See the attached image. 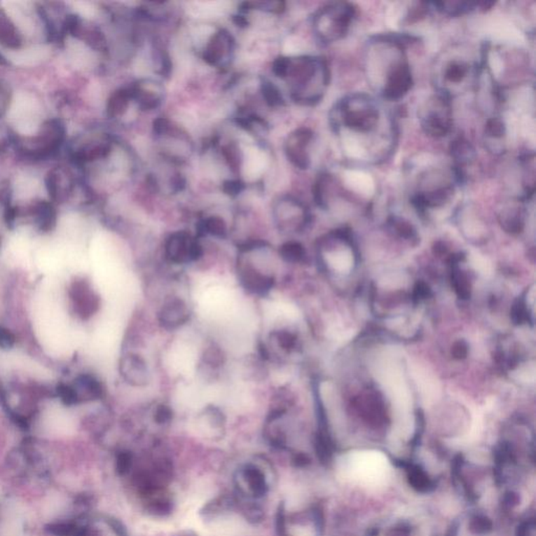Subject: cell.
I'll list each match as a JSON object with an SVG mask.
<instances>
[{
  "instance_id": "1",
  "label": "cell",
  "mask_w": 536,
  "mask_h": 536,
  "mask_svg": "<svg viewBox=\"0 0 536 536\" xmlns=\"http://www.w3.org/2000/svg\"><path fill=\"white\" fill-rule=\"evenodd\" d=\"M334 131L349 130L355 135L373 133L381 124V110L370 95L352 93L336 103L331 112Z\"/></svg>"
},
{
  "instance_id": "2",
  "label": "cell",
  "mask_w": 536,
  "mask_h": 536,
  "mask_svg": "<svg viewBox=\"0 0 536 536\" xmlns=\"http://www.w3.org/2000/svg\"><path fill=\"white\" fill-rule=\"evenodd\" d=\"M286 77L291 78L296 84L294 99L300 103L312 105L323 97L329 83V69L323 59L301 57L294 60L290 59Z\"/></svg>"
},
{
  "instance_id": "3",
  "label": "cell",
  "mask_w": 536,
  "mask_h": 536,
  "mask_svg": "<svg viewBox=\"0 0 536 536\" xmlns=\"http://www.w3.org/2000/svg\"><path fill=\"white\" fill-rule=\"evenodd\" d=\"M355 17V6L349 2L326 4L313 18L315 35L326 44L338 41L348 34Z\"/></svg>"
},
{
  "instance_id": "4",
  "label": "cell",
  "mask_w": 536,
  "mask_h": 536,
  "mask_svg": "<svg viewBox=\"0 0 536 536\" xmlns=\"http://www.w3.org/2000/svg\"><path fill=\"white\" fill-rule=\"evenodd\" d=\"M420 124L425 135L429 137H446L453 129L451 99L438 92L431 97L420 114Z\"/></svg>"
},
{
  "instance_id": "5",
  "label": "cell",
  "mask_w": 536,
  "mask_h": 536,
  "mask_svg": "<svg viewBox=\"0 0 536 536\" xmlns=\"http://www.w3.org/2000/svg\"><path fill=\"white\" fill-rule=\"evenodd\" d=\"M479 69L467 59L459 56L444 59L440 71L439 82L441 83L438 92L451 99V93L459 92L462 85L469 83L470 78H478Z\"/></svg>"
},
{
  "instance_id": "6",
  "label": "cell",
  "mask_w": 536,
  "mask_h": 536,
  "mask_svg": "<svg viewBox=\"0 0 536 536\" xmlns=\"http://www.w3.org/2000/svg\"><path fill=\"white\" fill-rule=\"evenodd\" d=\"M203 247L198 239L186 232L173 233L164 245L167 261L173 266H188L199 261L203 256Z\"/></svg>"
},
{
  "instance_id": "7",
  "label": "cell",
  "mask_w": 536,
  "mask_h": 536,
  "mask_svg": "<svg viewBox=\"0 0 536 536\" xmlns=\"http://www.w3.org/2000/svg\"><path fill=\"white\" fill-rule=\"evenodd\" d=\"M237 275L241 287L252 296H268L275 286V277L273 273L259 268L253 261L240 258L237 263Z\"/></svg>"
},
{
  "instance_id": "8",
  "label": "cell",
  "mask_w": 536,
  "mask_h": 536,
  "mask_svg": "<svg viewBox=\"0 0 536 536\" xmlns=\"http://www.w3.org/2000/svg\"><path fill=\"white\" fill-rule=\"evenodd\" d=\"M192 310L188 302L179 296H167L158 313V321L164 329L177 330L190 322Z\"/></svg>"
},
{
  "instance_id": "9",
  "label": "cell",
  "mask_w": 536,
  "mask_h": 536,
  "mask_svg": "<svg viewBox=\"0 0 536 536\" xmlns=\"http://www.w3.org/2000/svg\"><path fill=\"white\" fill-rule=\"evenodd\" d=\"M123 379L131 387H146L151 383V371L147 360L137 352H127L120 364Z\"/></svg>"
},
{
  "instance_id": "10",
  "label": "cell",
  "mask_w": 536,
  "mask_h": 536,
  "mask_svg": "<svg viewBox=\"0 0 536 536\" xmlns=\"http://www.w3.org/2000/svg\"><path fill=\"white\" fill-rule=\"evenodd\" d=\"M312 139V131L308 128L298 129L288 137L286 142V154H287L288 160L296 168L305 170L310 166L308 147Z\"/></svg>"
},
{
  "instance_id": "11",
  "label": "cell",
  "mask_w": 536,
  "mask_h": 536,
  "mask_svg": "<svg viewBox=\"0 0 536 536\" xmlns=\"http://www.w3.org/2000/svg\"><path fill=\"white\" fill-rule=\"evenodd\" d=\"M273 216H275V224L279 226V228L281 230H286L292 220L304 219L306 216V209L296 199L284 198L275 205Z\"/></svg>"
},
{
  "instance_id": "12",
  "label": "cell",
  "mask_w": 536,
  "mask_h": 536,
  "mask_svg": "<svg viewBox=\"0 0 536 536\" xmlns=\"http://www.w3.org/2000/svg\"><path fill=\"white\" fill-rule=\"evenodd\" d=\"M233 38L224 31L218 32L207 43L205 52V60L209 64H218L233 50Z\"/></svg>"
},
{
  "instance_id": "13",
  "label": "cell",
  "mask_w": 536,
  "mask_h": 536,
  "mask_svg": "<svg viewBox=\"0 0 536 536\" xmlns=\"http://www.w3.org/2000/svg\"><path fill=\"white\" fill-rule=\"evenodd\" d=\"M226 362V355L221 347L218 346L215 343H211L203 350L199 369L202 374L207 372V377H212L213 375L218 374L221 368H224Z\"/></svg>"
},
{
  "instance_id": "14",
  "label": "cell",
  "mask_w": 536,
  "mask_h": 536,
  "mask_svg": "<svg viewBox=\"0 0 536 536\" xmlns=\"http://www.w3.org/2000/svg\"><path fill=\"white\" fill-rule=\"evenodd\" d=\"M158 88V84L145 81L135 86L133 92H130L131 97L137 99L144 109H154L162 103V91Z\"/></svg>"
},
{
  "instance_id": "15",
  "label": "cell",
  "mask_w": 536,
  "mask_h": 536,
  "mask_svg": "<svg viewBox=\"0 0 536 536\" xmlns=\"http://www.w3.org/2000/svg\"><path fill=\"white\" fill-rule=\"evenodd\" d=\"M73 389L78 402L81 400L99 399L104 393L102 383L91 375L79 377L76 381V385H73Z\"/></svg>"
},
{
  "instance_id": "16",
  "label": "cell",
  "mask_w": 536,
  "mask_h": 536,
  "mask_svg": "<svg viewBox=\"0 0 536 536\" xmlns=\"http://www.w3.org/2000/svg\"><path fill=\"white\" fill-rule=\"evenodd\" d=\"M433 4L439 12L448 16H459V15L466 14V13L472 12L476 8L482 10H488L493 6V2H474V1H439L434 2Z\"/></svg>"
},
{
  "instance_id": "17",
  "label": "cell",
  "mask_w": 536,
  "mask_h": 536,
  "mask_svg": "<svg viewBox=\"0 0 536 536\" xmlns=\"http://www.w3.org/2000/svg\"><path fill=\"white\" fill-rule=\"evenodd\" d=\"M77 294L76 296H81L77 298L78 307L81 309V313L84 315H91L99 308V298L95 296V292L91 290L90 286L86 283H80L76 287Z\"/></svg>"
},
{
  "instance_id": "18",
  "label": "cell",
  "mask_w": 536,
  "mask_h": 536,
  "mask_svg": "<svg viewBox=\"0 0 536 536\" xmlns=\"http://www.w3.org/2000/svg\"><path fill=\"white\" fill-rule=\"evenodd\" d=\"M0 43L10 48H19L21 44V37L16 27L6 15H0Z\"/></svg>"
},
{
  "instance_id": "19",
  "label": "cell",
  "mask_w": 536,
  "mask_h": 536,
  "mask_svg": "<svg viewBox=\"0 0 536 536\" xmlns=\"http://www.w3.org/2000/svg\"><path fill=\"white\" fill-rule=\"evenodd\" d=\"M408 467V466H406ZM408 482H410L411 486L413 488L416 489L419 493H430L433 490L435 484L433 481L429 478L427 472L419 467L418 465L408 466Z\"/></svg>"
},
{
  "instance_id": "20",
  "label": "cell",
  "mask_w": 536,
  "mask_h": 536,
  "mask_svg": "<svg viewBox=\"0 0 536 536\" xmlns=\"http://www.w3.org/2000/svg\"><path fill=\"white\" fill-rule=\"evenodd\" d=\"M199 233L201 235H209L218 239H224L228 236V226L221 217L212 216L205 218L199 224Z\"/></svg>"
},
{
  "instance_id": "21",
  "label": "cell",
  "mask_w": 536,
  "mask_h": 536,
  "mask_svg": "<svg viewBox=\"0 0 536 536\" xmlns=\"http://www.w3.org/2000/svg\"><path fill=\"white\" fill-rule=\"evenodd\" d=\"M131 99V93L127 90H118L114 92L108 101L107 114L111 118L122 116L127 108Z\"/></svg>"
},
{
  "instance_id": "22",
  "label": "cell",
  "mask_w": 536,
  "mask_h": 536,
  "mask_svg": "<svg viewBox=\"0 0 536 536\" xmlns=\"http://www.w3.org/2000/svg\"><path fill=\"white\" fill-rule=\"evenodd\" d=\"M485 137L487 139V143H491L495 141V143H500L504 137H506L507 129L506 124L501 118H489L485 124Z\"/></svg>"
},
{
  "instance_id": "23",
  "label": "cell",
  "mask_w": 536,
  "mask_h": 536,
  "mask_svg": "<svg viewBox=\"0 0 536 536\" xmlns=\"http://www.w3.org/2000/svg\"><path fill=\"white\" fill-rule=\"evenodd\" d=\"M37 220L41 230H50L56 221V212L54 207L48 202L40 203L37 209Z\"/></svg>"
},
{
  "instance_id": "24",
  "label": "cell",
  "mask_w": 536,
  "mask_h": 536,
  "mask_svg": "<svg viewBox=\"0 0 536 536\" xmlns=\"http://www.w3.org/2000/svg\"><path fill=\"white\" fill-rule=\"evenodd\" d=\"M352 260L350 251H338L329 256L330 266L341 273L350 270L351 266H352Z\"/></svg>"
},
{
  "instance_id": "25",
  "label": "cell",
  "mask_w": 536,
  "mask_h": 536,
  "mask_svg": "<svg viewBox=\"0 0 536 536\" xmlns=\"http://www.w3.org/2000/svg\"><path fill=\"white\" fill-rule=\"evenodd\" d=\"M224 158H226V162H228V166L232 168L234 172L240 170L241 162H242V156H241L240 150L236 145L226 146L224 149Z\"/></svg>"
},
{
  "instance_id": "26",
  "label": "cell",
  "mask_w": 536,
  "mask_h": 536,
  "mask_svg": "<svg viewBox=\"0 0 536 536\" xmlns=\"http://www.w3.org/2000/svg\"><path fill=\"white\" fill-rule=\"evenodd\" d=\"M262 90H263L264 97H266V102H268L269 105H280L283 102L279 90L275 85H273V84L269 83V82H264L262 84Z\"/></svg>"
},
{
  "instance_id": "27",
  "label": "cell",
  "mask_w": 536,
  "mask_h": 536,
  "mask_svg": "<svg viewBox=\"0 0 536 536\" xmlns=\"http://www.w3.org/2000/svg\"><path fill=\"white\" fill-rule=\"evenodd\" d=\"M470 527H472L470 529L474 533L482 535V533H487L488 531H490L491 528H493V524H491L490 520L487 518L486 516H476L472 518Z\"/></svg>"
},
{
  "instance_id": "28",
  "label": "cell",
  "mask_w": 536,
  "mask_h": 536,
  "mask_svg": "<svg viewBox=\"0 0 536 536\" xmlns=\"http://www.w3.org/2000/svg\"><path fill=\"white\" fill-rule=\"evenodd\" d=\"M427 13H429V4L416 2L414 8H411L410 13L406 16V20L408 22L419 20V19L423 18Z\"/></svg>"
},
{
  "instance_id": "29",
  "label": "cell",
  "mask_w": 536,
  "mask_h": 536,
  "mask_svg": "<svg viewBox=\"0 0 536 536\" xmlns=\"http://www.w3.org/2000/svg\"><path fill=\"white\" fill-rule=\"evenodd\" d=\"M173 411L170 406H167L165 404H158L156 406V411H154V418H156V422L166 423L172 419Z\"/></svg>"
},
{
  "instance_id": "30",
  "label": "cell",
  "mask_w": 536,
  "mask_h": 536,
  "mask_svg": "<svg viewBox=\"0 0 536 536\" xmlns=\"http://www.w3.org/2000/svg\"><path fill=\"white\" fill-rule=\"evenodd\" d=\"M15 344V336L10 330L0 327V348L11 349Z\"/></svg>"
},
{
  "instance_id": "31",
  "label": "cell",
  "mask_w": 536,
  "mask_h": 536,
  "mask_svg": "<svg viewBox=\"0 0 536 536\" xmlns=\"http://www.w3.org/2000/svg\"><path fill=\"white\" fill-rule=\"evenodd\" d=\"M516 536H535V520L526 521L521 526H518Z\"/></svg>"
},
{
  "instance_id": "32",
  "label": "cell",
  "mask_w": 536,
  "mask_h": 536,
  "mask_svg": "<svg viewBox=\"0 0 536 536\" xmlns=\"http://www.w3.org/2000/svg\"><path fill=\"white\" fill-rule=\"evenodd\" d=\"M243 184L238 180H228L224 184V190L226 194L237 195L242 191Z\"/></svg>"
},
{
  "instance_id": "33",
  "label": "cell",
  "mask_w": 536,
  "mask_h": 536,
  "mask_svg": "<svg viewBox=\"0 0 536 536\" xmlns=\"http://www.w3.org/2000/svg\"><path fill=\"white\" fill-rule=\"evenodd\" d=\"M8 101H10V91L6 85L0 83V116L8 107Z\"/></svg>"
},
{
  "instance_id": "34",
  "label": "cell",
  "mask_w": 536,
  "mask_h": 536,
  "mask_svg": "<svg viewBox=\"0 0 536 536\" xmlns=\"http://www.w3.org/2000/svg\"><path fill=\"white\" fill-rule=\"evenodd\" d=\"M504 503L512 507V506L516 505L518 503V497L514 493H506L505 497H504Z\"/></svg>"
},
{
  "instance_id": "35",
  "label": "cell",
  "mask_w": 536,
  "mask_h": 536,
  "mask_svg": "<svg viewBox=\"0 0 536 536\" xmlns=\"http://www.w3.org/2000/svg\"><path fill=\"white\" fill-rule=\"evenodd\" d=\"M0 65H8V61L4 58V55L0 54Z\"/></svg>"
},
{
  "instance_id": "36",
  "label": "cell",
  "mask_w": 536,
  "mask_h": 536,
  "mask_svg": "<svg viewBox=\"0 0 536 536\" xmlns=\"http://www.w3.org/2000/svg\"><path fill=\"white\" fill-rule=\"evenodd\" d=\"M448 536H457V527L453 526L448 532Z\"/></svg>"
}]
</instances>
